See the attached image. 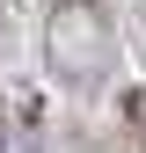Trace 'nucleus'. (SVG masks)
I'll return each mask as SVG.
<instances>
[{"label":"nucleus","mask_w":146,"mask_h":153,"mask_svg":"<svg viewBox=\"0 0 146 153\" xmlns=\"http://www.w3.org/2000/svg\"><path fill=\"white\" fill-rule=\"evenodd\" d=\"M44 66L66 95H102L110 88V73H117V15H110V0H51Z\"/></svg>","instance_id":"1"},{"label":"nucleus","mask_w":146,"mask_h":153,"mask_svg":"<svg viewBox=\"0 0 146 153\" xmlns=\"http://www.w3.org/2000/svg\"><path fill=\"white\" fill-rule=\"evenodd\" d=\"M0 44H7V0H0Z\"/></svg>","instance_id":"3"},{"label":"nucleus","mask_w":146,"mask_h":153,"mask_svg":"<svg viewBox=\"0 0 146 153\" xmlns=\"http://www.w3.org/2000/svg\"><path fill=\"white\" fill-rule=\"evenodd\" d=\"M0 146H7V95H0Z\"/></svg>","instance_id":"2"}]
</instances>
